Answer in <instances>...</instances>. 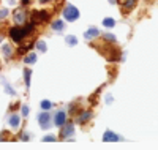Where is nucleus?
Masks as SVG:
<instances>
[{
  "label": "nucleus",
  "instance_id": "obj_1",
  "mask_svg": "<svg viewBox=\"0 0 158 150\" xmlns=\"http://www.w3.org/2000/svg\"><path fill=\"white\" fill-rule=\"evenodd\" d=\"M63 17H65V21H70V22L76 21L78 17H79L78 8L73 6V5H67V8L63 10Z\"/></svg>",
  "mask_w": 158,
  "mask_h": 150
},
{
  "label": "nucleus",
  "instance_id": "obj_2",
  "mask_svg": "<svg viewBox=\"0 0 158 150\" xmlns=\"http://www.w3.org/2000/svg\"><path fill=\"white\" fill-rule=\"evenodd\" d=\"M10 36H11L13 41L21 43L22 38H24V36H27V33H25L24 29H21V27H11V29H10Z\"/></svg>",
  "mask_w": 158,
  "mask_h": 150
},
{
  "label": "nucleus",
  "instance_id": "obj_3",
  "mask_svg": "<svg viewBox=\"0 0 158 150\" xmlns=\"http://www.w3.org/2000/svg\"><path fill=\"white\" fill-rule=\"evenodd\" d=\"M38 123L43 130H49L51 126V115L48 114V112H43V114L38 115Z\"/></svg>",
  "mask_w": 158,
  "mask_h": 150
},
{
  "label": "nucleus",
  "instance_id": "obj_4",
  "mask_svg": "<svg viewBox=\"0 0 158 150\" xmlns=\"http://www.w3.org/2000/svg\"><path fill=\"white\" fill-rule=\"evenodd\" d=\"M32 16H33V22H44L49 19L48 11H33Z\"/></svg>",
  "mask_w": 158,
  "mask_h": 150
},
{
  "label": "nucleus",
  "instance_id": "obj_5",
  "mask_svg": "<svg viewBox=\"0 0 158 150\" xmlns=\"http://www.w3.org/2000/svg\"><path fill=\"white\" fill-rule=\"evenodd\" d=\"M119 141H120V136H117L115 133H112L111 130H108V131L103 134V142H119Z\"/></svg>",
  "mask_w": 158,
  "mask_h": 150
},
{
  "label": "nucleus",
  "instance_id": "obj_6",
  "mask_svg": "<svg viewBox=\"0 0 158 150\" xmlns=\"http://www.w3.org/2000/svg\"><path fill=\"white\" fill-rule=\"evenodd\" d=\"M14 22L17 25H21V24L25 22V11L24 10H16L14 11Z\"/></svg>",
  "mask_w": 158,
  "mask_h": 150
},
{
  "label": "nucleus",
  "instance_id": "obj_7",
  "mask_svg": "<svg viewBox=\"0 0 158 150\" xmlns=\"http://www.w3.org/2000/svg\"><path fill=\"white\" fill-rule=\"evenodd\" d=\"M65 122H67V114H65L63 111H59V112H57V115H55L54 123L57 125V126H63V125H65Z\"/></svg>",
  "mask_w": 158,
  "mask_h": 150
},
{
  "label": "nucleus",
  "instance_id": "obj_8",
  "mask_svg": "<svg viewBox=\"0 0 158 150\" xmlns=\"http://www.w3.org/2000/svg\"><path fill=\"white\" fill-rule=\"evenodd\" d=\"M100 35V30L98 29H93V27H92V29H89L84 33V36H86V40H92V38H95V36H98Z\"/></svg>",
  "mask_w": 158,
  "mask_h": 150
},
{
  "label": "nucleus",
  "instance_id": "obj_9",
  "mask_svg": "<svg viewBox=\"0 0 158 150\" xmlns=\"http://www.w3.org/2000/svg\"><path fill=\"white\" fill-rule=\"evenodd\" d=\"M52 29H54L55 32H62V30L65 29V24H63V21H60V19L54 21V22H52Z\"/></svg>",
  "mask_w": 158,
  "mask_h": 150
},
{
  "label": "nucleus",
  "instance_id": "obj_10",
  "mask_svg": "<svg viewBox=\"0 0 158 150\" xmlns=\"http://www.w3.org/2000/svg\"><path fill=\"white\" fill-rule=\"evenodd\" d=\"M8 122H10V125L13 126V128H17V126H19V122H21V117L19 115H11Z\"/></svg>",
  "mask_w": 158,
  "mask_h": 150
},
{
  "label": "nucleus",
  "instance_id": "obj_11",
  "mask_svg": "<svg viewBox=\"0 0 158 150\" xmlns=\"http://www.w3.org/2000/svg\"><path fill=\"white\" fill-rule=\"evenodd\" d=\"M65 41H67L68 46H76V44H78V38H76V36H73V35H68L67 38H65Z\"/></svg>",
  "mask_w": 158,
  "mask_h": 150
},
{
  "label": "nucleus",
  "instance_id": "obj_12",
  "mask_svg": "<svg viewBox=\"0 0 158 150\" xmlns=\"http://www.w3.org/2000/svg\"><path fill=\"white\" fill-rule=\"evenodd\" d=\"M71 133H73V125H71V123H68V125L63 128V131H62V136H63V138H67V136H70Z\"/></svg>",
  "mask_w": 158,
  "mask_h": 150
},
{
  "label": "nucleus",
  "instance_id": "obj_13",
  "mask_svg": "<svg viewBox=\"0 0 158 150\" xmlns=\"http://www.w3.org/2000/svg\"><path fill=\"white\" fill-rule=\"evenodd\" d=\"M103 25L108 27V29H111V27L115 25V21L112 19V17H106V19H103Z\"/></svg>",
  "mask_w": 158,
  "mask_h": 150
},
{
  "label": "nucleus",
  "instance_id": "obj_14",
  "mask_svg": "<svg viewBox=\"0 0 158 150\" xmlns=\"http://www.w3.org/2000/svg\"><path fill=\"white\" fill-rule=\"evenodd\" d=\"M136 2H138V0H125V3H123V6H125V10H131V8L134 6V5H136Z\"/></svg>",
  "mask_w": 158,
  "mask_h": 150
},
{
  "label": "nucleus",
  "instance_id": "obj_15",
  "mask_svg": "<svg viewBox=\"0 0 158 150\" xmlns=\"http://www.w3.org/2000/svg\"><path fill=\"white\" fill-rule=\"evenodd\" d=\"M2 51H3V54H5V57L8 58L11 56V52H13V49H11V46L10 44H3V48H2Z\"/></svg>",
  "mask_w": 158,
  "mask_h": 150
},
{
  "label": "nucleus",
  "instance_id": "obj_16",
  "mask_svg": "<svg viewBox=\"0 0 158 150\" xmlns=\"http://www.w3.org/2000/svg\"><path fill=\"white\" fill-rule=\"evenodd\" d=\"M92 117V112L90 111H87V112H82L81 114V119H79V122H81V123H84V122H87Z\"/></svg>",
  "mask_w": 158,
  "mask_h": 150
},
{
  "label": "nucleus",
  "instance_id": "obj_17",
  "mask_svg": "<svg viewBox=\"0 0 158 150\" xmlns=\"http://www.w3.org/2000/svg\"><path fill=\"white\" fill-rule=\"evenodd\" d=\"M24 62L25 63H35L36 62V54H30V56H27L24 58Z\"/></svg>",
  "mask_w": 158,
  "mask_h": 150
},
{
  "label": "nucleus",
  "instance_id": "obj_18",
  "mask_svg": "<svg viewBox=\"0 0 158 150\" xmlns=\"http://www.w3.org/2000/svg\"><path fill=\"white\" fill-rule=\"evenodd\" d=\"M41 107H43L44 111H49V109L52 107V103L48 101V100H44V101H41Z\"/></svg>",
  "mask_w": 158,
  "mask_h": 150
},
{
  "label": "nucleus",
  "instance_id": "obj_19",
  "mask_svg": "<svg viewBox=\"0 0 158 150\" xmlns=\"http://www.w3.org/2000/svg\"><path fill=\"white\" fill-rule=\"evenodd\" d=\"M30 74H32V71H30V70H24V76H25V85H27V87L30 85Z\"/></svg>",
  "mask_w": 158,
  "mask_h": 150
},
{
  "label": "nucleus",
  "instance_id": "obj_20",
  "mask_svg": "<svg viewBox=\"0 0 158 150\" xmlns=\"http://www.w3.org/2000/svg\"><path fill=\"white\" fill-rule=\"evenodd\" d=\"M32 46H33V43H29L27 46H24V48H19V51H17V52H19V54H25V52L29 51V49H30Z\"/></svg>",
  "mask_w": 158,
  "mask_h": 150
},
{
  "label": "nucleus",
  "instance_id": "obj_21",
  "mask_svg": "<svg viewBox=\"0 0 158 150\" xmlns=\"http://www.w3.org/2000/svg\"><path fill=\"white\" fill-rule=\"evenodd\" d=\"M55 141H57V138H55V136H44L43 138V142H55Z\"/></svg>",
  "mask_w": 158,
  "mask_h": 150
},
{
  "label": "nucleus",
  "instance_id": "obj_22",
  "mask_svg": "<svg viewBox=\"0 0 158 150\" xmlns=\"http://www.w3.org/2000/svg\"><path fill=\"white\" fill-rule=\"evenodd\" d=\"M36 48H38L41 52H44V51H46V44H44V41H38V43H36Z\"/></svg>",
  "mask_w": 158,
  "mask_h": 150
},
{
  "label": "nucleus",
  "instance_id": "obj_23",
  "mask_svg": "<svg viewBox=\"0 0 158 150\" xmlns=\"http://www.w3.org/2000/svg\"><path fill=\"white\" fill-rule=\"evenodd\" d=\"M104 40H106V41L114 43V41H115V36H114V35H111V33H106V35H104Z\"/></svg>",
  "mask_w": 158,
  "mask_h": 150
},
{
  "label": "nucleus",
  "instance_id": "obj_24",
  "mask_svg": "<svg viewBox=\"0 0 158 150\" xmlns=\"http://www.w3.org/2000/svg\"><path fill=\"white\" fill-rule=\"evenodd\" d=\"M7 16H8V10L7 8H2V10H0V19H5Z\"/></svg>",
  "mask_w": 158,
  "mask_h": 150
},
{
  "label": "nucleus",
  "instance_id": "obj_25",
  "mask_svg": "<svg viewBox=\"0 0 158 150\" xmlns=\"http://www.w3.org/2000/svg\"><path fill=\"white\" fill-rule=\"evenodd\" d=\"M21 111H22V117H27V115H29V106H25V104H24V106L21 107Z\"/></svg>",
  "mask_w": 158,
  "mask_h": 150
},
{
  "label": "nucleus",
  "instance_id": "obj_26",
  "mask_svg": "<svg viewBox=\"0 0 158 150\" xmlns=\"http://www.w3.org/2000/svg\"><path fill=\"white\" fill-rule=\"evenodd\" d=\"M5 85H7V84H5ZM7 93H10V95H14L16 92H14V90H13L11 87H8V85H7Z\"/></svg>",
  "mask_w": 158,
  "mask_h": 150
},
{
  "label": "nucleus",
  "instance_id": "obj_27",
  "mask_svg": "<svg viewBox=\"0 0 158 150\" xmlns=\"http://www.w3.org/2000/svg\"><path fill=\"white\" fill-rule=\"evenodd\" d=\"M21 139L22 141H29V136H27V134H21Z\"/></svg>",
  "mask_w": 158,
  "mask_h": 150
},
{
  "label": "nucleus",
  "instance_id": "obj_28",
  "mask_svg": "<svg viewBox=\"0 0 158 150\" xmlns=\"http://www.w3.org/2000/svg\"><path fill=\"white\" fill-rule=\"evenodd\" d=\"M21 3H22V5H29L30 0H21Z\"/></svg>",
  "mask_w": 158,
  "mask_h": 150
},
{
  "label": "nucleus",
  "instance_id": "obj_29",
  "mask_svg": "<svg viewBox=\"0 0 158 150\" xmlns=\"http://www.w3.org/2000/svg\"><path fill=\"white\" fill-rule=\"evenodd\" d=\"M41 3H48V2H51V0H40Z\"/></svg>",
  "mask_w": 158,
  "mask_h": 150
}]
</instances>
